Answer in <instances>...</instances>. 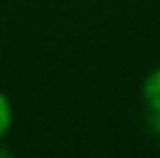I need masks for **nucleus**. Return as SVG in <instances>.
I'll list each match as a JSON object with an SVG mask.
<instances>
[{"instance_id":"nucleus-2","label":"nucleus","mask_w":160,"mask_h":158,"mask_svg":"<svg viewBox=\"0 0 160 158\" xmlns=\"http://www.w3.org/2000/svg\"><path fill=\"white\" fill-rule=\"evenodd\" d=\"M11 126H13V106H11V100L7 98V93L0 89V143L9 134Z\"/></svg>"},{"instance_id":"nucleus-1","label":"nucleus","mask_w":160,"mask_h":158,"mask_svg":"<svg viewBox=\"0 0 160 158\" xmlns=\"http://www.w3.org/2000/svg\"><path fill=\"white\" fill-rule=\"evenodd\" d=\"M141 98H143L145 108L152 115V121L160 124V65L145 76L141 84Z\"/></svg>"},{"instance_id":"nucleus-3","label":"nucleus","mask_w":160,"mask_h":158,"mask_svg":"<svg viewBox=\"0 0 160 158\" xmlns=\"http://www.w3.org/2000/svg\"><path fill=\"white\" fill-rule=\"evenodd\" d=\"M158 150H160V124H158Z\"/></svg>"}]
</instances>
